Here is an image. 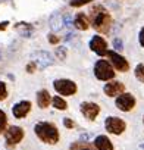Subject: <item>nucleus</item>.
I'll list each match as a JSON object with an SVG mask.
<instances>
[{
	"instance_id": "nucleus-1",
	"label": "nucleus",
	"mask_w": 144,
	"mask_h": 150,
	"mask_svg": "<svg viewBox=\"0 0 144 150\" xmlns=\"http://www.w3.org/2000/svg\"><path fill=\"white\" fill-rule=\"evenodd\" d=\"M34 131H35V134H37L44 143L54 144V143L59 140L57 128H56L53 124H49V122H38V124H35Z\"/></svg>"
},
{
	"instance_id": "nucleus-2",
	"label": "nucleus",
	"mask_w": 144,
	"mask_h": 150,
	"mask_svg": "<svg viewBox=\"0 0 144 150\" xmlns=\"http://www.w3.org/2000/svg\"><path fill=\"white\" fill-rule=\"evenodd\" d=\"M94 74L102 81H107V80L115 77V72H113V69H112V66L109 65L107 60H99L94 66Z\"/></svg>"
},
{
	"instance_id": "nucleus-3",
	"label": "nucleus",
	"mask_w": 144,
	"mask_h": 150,
	"mask_svg": "<svg viewBox=\"0 0 144 150\" xmlns=\"http://www.w3.org/2000/svg\"><path fill=\"white\" fill-rule=\"evenodd\" d=\"M54 90L63 96H72L77 91L75 83H72L69 80H56L54 81Z\"/></svg>"
},
{
	"instance_id": "nucleus-4",
	"label": "nucleus",
	"mask_w": 144,
	"mask_h": 150,
	"mask_svg": "<svg viewBox=\"0 0 144 150\" xmlns=\"http://www.w3.org/2000/svg\"><path fill=\"white\" fill-rule=\"evenodd\" d=\"M93 27L99 33H107L109 31V27H110V16L106 12H99L97 15H94Z\"/></svg>"
},
{
	"instance_id": "nucleus-5",
	"label": "nucleus",
	"mask_w": 144,
	"mask_h": 150,
	"mask_svg": "<svg viewBox=\"0 0 144 150\" xmlns=\"http://www.w3.org/2000/svg\"><path fill=\"white\" fill-rule=\"evenodd\" d=\"M32 59H34V63L40 68V69H44L50 65H53V57L49 52H43V50H38L35 53H32Z\"/></svg>"
},
{
	"instance_id": "nucleus-6",
	"label": "nucleus",
	"mask_w": 144,
	"mask_h": 150,
	"mask_svg": "<svg viewBox=\"0 0 144 150\" xmlns=\"http://www.w3.org/2000/svg\"><path fill=\"white\" fill-rule=\"evenodd\" d=\"M104 125H106V129H107L109 132H112V134H121V132H124V129H125V122H124L122 119L116 118V116L107 118L106 122H104Z\"/></svg>"
},
{
	"instance_id": "nucleus-7",
	"label": "nucleus",
	"mask_w": 144,
	"mask_h": 150,
	"mask_svg": "<svg viewBox=\"0 0 144 150\" xmlns=\"http://www.w3.org/2000/svg\"><path fill=\"white\" fill-rule=\"evenodd\" d=\"M134 105H135V99H134L131 94H128V93H124V94H121V96L116 99V106H118L121 110H124V112L131 110V109L134 108Z\"/></svg>"
},
{
	"instance_id": "nucleus-8",
	"label": "nucleus",
	"mask_w": 144,
	"mask_h": 150,
	"mask_svg": "<svg viewBox=\"0 0 144 150\" xmlns=\"http://www.w3.org/2000/svg\"><path fill=\"white\" fill-rule=\"evenodd\" d=\"M107 57L112 60V63L115 65V68L118 69V71H122V72H125V71H128V62L125 60V57H122L121 54H118L116 52H112V50H107Z\"/></svg>"
},
{
	"instance_id": "nucleus-9",
	"label": "nucleus",
	"mask_w": 144,
	"mask_h": 150,
	"mask_svg": "<svg viewBox=\"0 0 144 150\" xmlns=\"http://www.w3.org/2000/svg\"><path fill=\"white\" fill-rule=\"evenodd\" d=\"M90 47H91L93 52H96V53L100 54V56H104V54L107 53V44H106V41H104L100 35H94V37L91 38Z\"/></svg>"
},
{
	"instance_id": "nucleus-10",
	"label": "nucleus",
	"mask_w": 144,
	"mask_h": 150,
	"mask_svg": "<svg viewBox=\"0 0 144 150\" xmlns=\"http://www.w3.org/2000/svg\"><path fill=\"white\" fill-rule=\"evenodd\" d=\"M81 112L85 115V118H88L90 121H94L96 116L99 115L100 112V108L96 105V103H90V102H85L81 105Z\"/></svg>"
},
{
	"instance_id": "nucleus-11",
	"label": "nucleus",
	"mask_w": 144,
	"mask_h": 150,
	"mask_svg": "<svg viewBox=\"0 0 144 150\" xmlns=\"http://www.w3.org/2000/svg\"><path fill=\"white\" fill-rule=\"evenodd\" d=\"M24 137V131L19 127H11L6 131V141L9 144H18Z\"/></svg>"
},
{
	"instance_id": "nucleus-12",
	"label": "nucleus",
	"mask_w": 144,
	"mask_h": 150,
	"mask_svg": "<svg viewBox=\"0 0 144 150\" xmlns=\"http://www.w3.org/2000/svg\"><path fill=\"white\" fill-rule=\"evenodd\" d=\"M122 91H124V84H121V83H118V81H115V83H107V84L104 86V93H106L107 96H110V97L118 96V94H121Z\"/></svg>"
},
{
	"instance_id": "nucleus-13",
	"label": "nucleus",
	"mask_w": 144,
	"mask_h": 150,
	"mask_svg": "<svg viewBox=\"0 0 144 150\" xmlns=\"http://www.w3.org/2000/svg\"><path fill=\"white\" fill-rule=\"evenodd\" d=\"M31 109V103L30 102H19L16 106H13V115L15 118H24Z\"/></svg>"
},
{
	"instance_id": "nucleus-14",
	"label": "nucleus",
	"mask_w": 144,
	"mask_h": 150,
	"mask_svg": "<svg viewBox=\"0 0 144 150\" xmlns=\"http://www.w3.org/2000/svg\"><path fill=\"white\" fill-rule=\"evenodd\" d=\"M97 150H113V146L110 143V140L106 137V135H99L94 141Z\"/></svg>"
},
{
	"instance_id": "nucleus-15",
	"label": "nucleus",
	"mask_w": 144,
	"mask_h": 150,
	"mask_svg": "<svg viewBox=\"0 0 144 150\" xmlns=\"http://www.w3.org/2000/svg\"><path fill=\"white\" fill-rule=\"evenodd\" d=\"M74 27L78 30H87L88 28V19L84 16V13H78L74 19Z\"/></svg>"
},
{
	"instance_id": "nucleus-16",
	"label": "nucleus",
	"mask_w": 144,
	"mask_h": 150,
	"mask_svg": "<svg viewBox=\"0 0 144 150\" xmlns=\"http://www.w3.org/2000/svg\"><path fill=\"white\" fill-rule=\"evenodd\" d=\"M37 102H38V106L40 108H47L49 106V102H50V94H49V91H46V90H41L38 94H37Z\"/></svg>"
},
{
	"instance_id": "nucleus-17",
	"label": "nucleus",
	"mask_w": 144,
	"mask_h": 150,
	"mask_svg": "<svg viewBox=\"0 0 144 150\" xmlns=\"http://www.w3.org/2000/svg\"><path fill=\"white\" fill-rule=\"evenodd\" d=\"M63 19L60 18V15H57V13H54L52 18H50V28L53 30V31H59L63 25Z\"/></svg>"
},
{
	"instance_id": "nucleus-18",
	"label": "nucleus",
	"mask_w": 144,
	"mask_h": 150,
	"mask_svg": "<svg viewBox=\"0 0 144 150\" xmlns=\"http://www.w3.org/2000/svg\"><path fill=\"white\" fill-rule=\"evenodd\" d=\"M53 105H54L56 109H60V110L66 109V102H65L63 99H60L59 96H56V97L53 99Z\"/></svg>"
},
{
	"instance_id": "nucleus-19",
	"label": "nucleus",
	"mask_w": 144,
	"mask_h": 150,
	"mask_svg": "<svg viewBox=\"0 0 144 150\" xmlns=\"http://www.w3.org/2000/svg\"><path fill=\"white\" fill-rule=\"evenodd\" d=\"M135 77H137L141 83H144V65H138V66L135 68Z\"/></svg>"
},
{
	"instance_id": "nucleus-20",
	"label": "nucleus",
	"mask_w": 144,
	"mask_h": 150,
	"mask_svg": "<svg viewBox=\"0 0 144 150\" xmlns=\"http://www.w3.org/2000/svg\"><path fill=\"white\" fill-rule=\"evenodd\" d=\"M91 0H71V6H74V8H80L83 5H87L90 3Z\"/></svg>"
},
{
	"instance_id": "nucleus-21",
	"label": "nucleus",
	"mask_w": 144,
	"mask_h": 150,
	"mask_svg": "<svg viewBox=\"0 0 144 150\" xmlns=\"http://www.w3.org/2000/svg\"><path fill=\"white\" fill-rule=\"evenodd\" d=\"M5 127H6V115H5V112L0 110V132L5 129Z\"/></svg>"
},
{
	"instance_id": "nucleus-22",
	"label": "nucleus",
	"mask_w": 144,
	"mask_h": 150,
	"mask_svg": "<svg viewBox=\"0 0 144 150\" xmlns=\"http://www.w3.org/2000/svg\"><path fill=\"white\" fill-rule=\"evenodd\" d=\"M8 96V91H6V86L5 83H0V100H5Z\"/></svg>"
},
{
	"instance_id": "nucleus-23",
	"label": "nucleus",
	"mask_w": 144,
	"mask_h": 150,
	"mask_svg": "<svg viewBox=\"0 0 144 150\" xmlns=\"http://www.w3.org/2000/svg\"><path fill=\"white\" fill-rule=\"evenodd\" d=\"M63 22H65V25H66L68 28H72V25H74V21H72V16H71V15H65Z\"/></svg>"
},
{
	"instance_id": "nucleus-24",
	"label": "nucleus",
	"mask_w": 144,
	"mask_h": 150,
	"mask_svg": "<svg viewBox=\"0 0 144 150\" xmlns=\"http://www.w3.org/2000/svg\"><path fill=\"white\" fill-rule=\"evenodd\" d=\"M56 54H57V57H60V59H65V57H66V52H65L63 47H57V49H56Z\"/></svg>"
},
{
	"instance_id": "nucleus-25",
	"label": "nucleus",
	"mask_w": 144,
	"mask_h": 150,
	"mask_svg": "<svg viewBox=\"0 0 144 150\" xmlns=\"http://www.w3.org/2000/svg\"><path fill=\"white\" fill-rule=\"evenodd\" d=\"M74 150H93L88 144H77V146H74Z\"/></svg>"
},
{
	"instance_id": "nucleus-26",
	"label": "nucleus",
	"mask_w": 144,
	"mask_h": 150,
	"mask_svg": "<svg viewBox=\"0 0 144 150\" xmlns=\"http://www.w3.org/2000/svg\"><path fill=\"white\" fill-rule=\"evenodd\" d=\"M113 46H115V49H116V50H122V40L115 38V40H113Z\"/></svg>"
},
{
	"instance_id": "nucleus-27",
	"label": "nucleus",
	"mask_w": 144,
	"mask_h": 150,
	"mask_svg": "<svg viewBox=\"0 0 144 150\" xmlns=\"http://www.w3.org/2000/svg\"><path fill=\"white\" fill-rule=\"evenodd\" d=\"M49 41H50L52 44H56V43L59 41V37H56V35H49Z\"/></svg>"
},
{
	"instance_id": "nucleus-28",
	"label": "nucleus",
	"mask_w": 144,
	"mask_h": 150,
	"mask_svg": "<svg viewBox=\"0 0 144 150\" xmlns=\"http://www.w3.org/2000/svg\"><path fill=\"white\" fill-rule=\"evenodd\" d=\"M140 44L144 47V28L140 31Z\"/></svg>"
},
{
	"instance_id": "nucleus-29",
	"label": "nucleus",
	"mask_w": 144,
	"mask_h": 150,
	"mask_svg": "<svg viewBox=\"0 0 144 150\" xmlns=\"http://www.w3.org/2000/svg\"><path fill=\"white\" fill-rule=\"evenodd\" d=\"M65 125H66L68 128H72V127H74V122L69 121V119H65Z\"/></svg>"
}]
</instances>
